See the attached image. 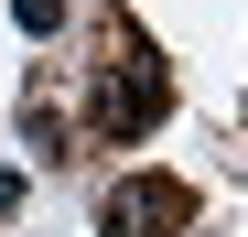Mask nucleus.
Listing matches in <instances>:
<instances>
[{
  "instance_id": "nucleus-1",
  "label": "nucleus",
  "mask_w": 248,
  "mask_h": 237,
  "mask_svg": "<svg viewBox=\"0 0 248 237\" xmlns=\"http://www.w3.org/2000/svg\"><path fill=\"white\" fill-rule=\"evenodd\" d=\"M162 108H173V75H162L151 44H130V54L97 75V140H151Z\"/></svg>"
},
{
  "instance_id": "nucleus-2",
  "label": "nucleus",
  "mask_w": 248,
  "mask_h": 237,
  "mask_svg": "<svg viewBox=\"0 0 248 237\" xmlns=\"http://www.w3.org/2000/svg\"><path fill=\"white\" fill-rule=\"evenodd\" d=\"M97 226L108 237H194V194H184V173H130V183H108Z\"/></svg>"
},
{
  "instance_id": "nucleus-3",
  "label": "nucleus",
  "mask_w": 248,
  "mask_h": 237,
  "mask_svg": "<svg viewBox=\"0 0 248 237\" xmlns=\"http://www.w3.org/2000/svg\"><path fill=\"white\" fill-rule=\"evenodd\" d=\"M11 11H22V32H54V22H65V0H11Z\"/></svg>"
}]
</instances>
